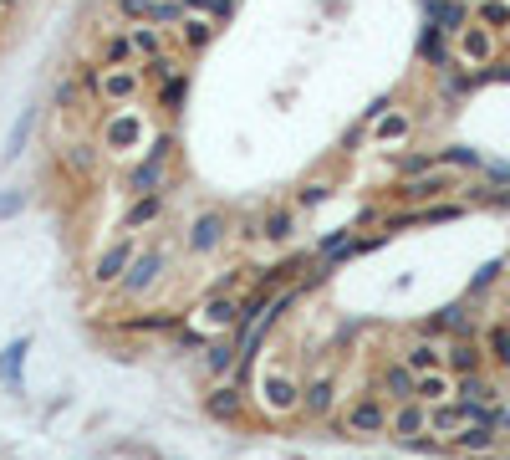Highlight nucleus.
Here are the masks:
<instances>
[{
    "instance_id": "bb28decb",
    "label": "nucleus",
    "mask_w": 510,
    "mask_h": 460,
    "mask_svg": "<svg viewBox=\"0 0 510 460\" xmlns=\"http://www.w3.org/2000/svg\"><path fill=\"white\" fill-rule=\"evenodd\" d=\"M184 46H189V52H200L204 42H209V21H184Z\"/></svg>"
},
{
    "instance_id": "2eb2a0df",
    "label": "nucleus",
    "mask_w": 510,
    "mask_h": 460,
    "mask_svg": "<svg viewBox=\"0 0 510 460\" xmlns=\"http://www.w3.org/2000/svg\"><path fill=\"white\" fill-rule=\"evenodd\" d=\"M383 394L393 399V404H408V399H413V374H408L404 363L383 369Z\"/></svg>"
},
{
    "instance_id": "f257e3e1",
    "label": "nucleus",
    "mask_w": 510,
    "mask_h": 460,
    "mask_svg": "<svg viewBox=\"0 0 510 460\" xmlns=\"http://www.w3.org/2000/svg\"><path fill=\"white\" fill-rule=\"evenodd\" d=\"M169 139H159V144L148 148V159H143V164H133L128 169V194H133V200H138V194H159L163 189V179H169Z\"/></svg>"
},
{
    "instance_id": "c9c22d12",
    "label": "nucleus",
    "mask_w": 510,
    "mask_h": 460,
    "mask_svg": "<svg viewBox=\"0 0 510 460\" xmlns=\"http://www.w3.org/2000/svg\"><path fill=\"white\" fill-rule=\"evenodd\" d=\"M0 5H16V0H0Z\"/></svg>"
},
{
    "instance_id": "9b49d317",
    "label": "nucleus",
    "mask_w": 510,
    "mask_h": 460,
    "mask_svg": "<svg viewBox=\"0 0 510 460\" xmlns=\"http://www.w3.org/2000/svg\"><path fill=\"white\" fill-rule=\"evenodd\" d=\"M159 215H163V200H159V194H138V200H133V205H128V215H122V230H128V235H133V230L153 226V220H159Z\"/></svg>"
},
{
    "instance_id": "c756f323",
    "label": "nucleus",
    "mask_w": 510,
    "mask_h": 460,
    "mask_svg": "<svg viewBox=\"0 0 510 460\" xmlns=\"http://www.w3.org/2000/svg\"><path fill=\"white\" fill-rule=\"evenodd\" d=\"M235 287H240V266H230V272H224L220 282H215V287H209V297H230Z\"/></svg>"
},
{
    "instance_id": "20e7f679",
    "label": "nucleus",
    "mask_w": 510,
    "mask_h": 460,
    "mask_svg": "<svg viewBox=\"0 0 510 460\" xmlns=\"http://www.w3.org/2000/svg\"><path fill=\"white\" fill-rule=\"evenodd\" d=\"M133 256H138V241H133V235L113 241V246H107V251L98 256V266H92V282H98V287H118L122 272L133 266Z\"/></svg>"
},
{
    "instance_id": "473e14b6",
    "label": "nucleus",
    "mask_w": 510,
    "mask_h": 460,
    "mask_svg": "<svg viewBox=\"0 0 510 460\" xmlns=\"http://www.w3.org/2000/svg\"><path fill=\"white\" fill-rule=\"evenodd\" d=\"M326 200V185H306L302 189V205H322Z\"/></svg>"
},
{
    "instance_id": "393cba45",
    "label": "nucleus",
    "mask_w": 510,
    "mask_h": 460,
    "mask_svg": "<svg viewBox=\"0 0 510 460\" xmlns=\"http://www.w3.org/2000/svg\"><path fill=\"white\" fill-rule=\"evenodd\" d=\"M184 5H189V11H204V16H235V0H184Z\"/></svg>"
},
{
    "instance_id": "7ed1b4c3",
    "label": "nucleus",
    "mask_w": 510,
    "mask_h": 460,
    "mask_svg": "<svg viewBox=\"0 0 510 460\" xmlns=\"http://www.w3.org/2000/svg\"><path fill=\"white\" fill-rule=\"evenodd\" d=\"M342 430H347V435H357V440L388 435V404H383V399H373V394L352 399V404H347V415H342Z\"/></svg>"
},
{
    "instance_id": "a878e982",
    "label": "nucleus",
    "mask_w": 510,
    "mask_h": 460,
    "mask_svg": "<svg viewBox=\"0 0 510 460\" xmlns=\"http://www.w3.org/2000/svg\"><path fill=\"white\" fill-rule=\"evenodd\" d=\"M184 98H189V77L174 72V83H163V107H179Z\"/></svg>"
},
{
    "instance_id": "f8f14e48",
    "label": "nucleus",
    "mask_w": 510,
    "mask_h": 460,
    "mask_svg": "<svg viewBox=\"0 0 510 460\" xmlns=\"http://www.w3.org/2000/svg\"><path fill=\"white\" fill-rule=\"evenodd\" d=\"M200 317H204V328H235V317H240V297H209Z\"/></svg>"
},
{
    "instance_id": "2f4dec72",
    "label": "nucleus",
    "mask_w": 510,
    "mask_h": 460,
    "mask_svg": "<svg viewBox=\"0 0 510 460\" xmlns=\"http://www.w3.org/2000/svg\"><path fill=\"white\" fill-rule=\"evenodd\" d=\"M490 348H495L500 363H510V333H506V328H500V333H490Z\"/></svg>"
},
{
    "instance_id": "6ab92c4d",
    "label": "nucleus",
    "mask_w": 510,
    "mask_h": 460,
    "mask_svg": "<svg viewBox=\"0 0 510 460\" xmlns=\"http://www.w3.org/2000/svg\"><path fill=\"white\" fill-rule=\"evenodd\" d=\"M454 394L469 399V404H495V389H490L480 374H459V384H454Z\"/></svg>"
},
{
    "instance_id": "e433bc0d",
    "label": "nucleus",
    "mask_w": 510,
    "mask_h": 460,
    "mask_svg": "<svg viewBox=\"0 0 510 460\" xmlns=\"http://www.w3.org/2000/svg\"><path fill=\"white\" fill-rule=\"evenodd\" d=\"M163 5H179V0H163Z\"/></svg>"
},
{
    "instance_id": "4be33fe9",
    "label": "nucleus",
    "mask_w": 510,
    "mask_h": 460,
    "mask_svg": "<svg viewBox=\"0 0 510 460\" xmlns=\"http://www.w3.org/2000/svg\"><path fill=\"white\" fill-rule=\"evenodd\" d=\"M26 348H31V343L20 337V343H11V348H5V358H0V374L11 378V384H20V369H26Z\"/></svg>"
},
{
    "instance_id": "b1692460",
    "label": "nucleus",
    "mask_w": 510,
    "mask_h": 460,
    "mask_svg": "<svg viewBox=\"0 0 510 460\" xmlns=\"http://www.w3.org/2000/svg\"><path fill=\"white\" fill-rule=\"evenodd\" d=\"M31 123H36V113H20V123L11 128V144H5V159H16L20 148H26V139H31Z\"/></svg>"
},
{
    "instance_id": "a211bd4d",
    "label": "nucleus",
    "mask_w": 510,
    "mask_h": 460,
    "mask_svg": "<svg viewBox=\"0 0 510 460\" xmlns=\"http://www.w3.org/2000/svg\"><path fill=\"white\" fill-rule=\"evenodd\" d=\"M454 445H459V450H469V456H490V450H495V430L469 424V430H459V435H454Z\"/></svg>"
},
{
    "instance_id": "f704fd0d",
    "label": "nucleus",
    "mask_w": 510,
    "mask_h": 460,
    "mask_svg": "<svg viewBox=\"0 0 510 460\" xmlns=\"http://www.w3.org/2000/svg\"><path fill=\"white\" fill-rule=\"evenodd\" d=\"M404 128H408L404 118H388V123H383V139H398V133H404Z\"/></svg>"
},
{
    "instance_id": "5701e85b",
    "label": "nucleus",
    "mask_w": 510,
    "mask_h": 460,
    "mask_svg": "<svg viewBox=\"0 0 510 460\" xmlns=\"http://www.w3.org/2000/svg\"><path fill=\"white\" fill-rule=\"evenodd\" d=\"M459 46H465V57H469V62H485V57H490V36L480 31V26H469L465 36H459Z\"/></svg>"
},
{
    "instance_id": "0eeeda50",
    "label": "nucleus",
    "mask_w": 510,
    "mask_h": 460,
    "mask_svg": "<svg viewBox=\"0 0 510 460\" xmlns=\"http://www.w3.org/2000/svg\"><path fill=\"white\" fill-rule=\"evenodd\" d=\"M204 415L215 419V424H235V419L245 415V394L235 389V384H220L215 394L204 399Z\"/></svg>"
},
{
    "instance_id": "423d86ee",
    "label": "nucleus",
    "mask_w": 510,
    "mask_h": 460,
    "mask_svg": "<svg viewBox=\"0 0 510 460\" xmlns=\"http://www.w3.org/2000/svg\"><path fill=\"white\" fill-rule=\"evenodd\" d=\"M388 430H393L398 440H408V445H413V440L428 430V409L419 404V399H408V404H398V409L388 415Z\"/></svg>"
},
{
    "instance_id": "9d476101",
    "label": "nucleus",
    "mask_w": 510,
    "mask_h": 460,
    "mask_svg": "<svg viewBox=\"0 0 510 460\" xmlns=\"http://www.w3.org/2000/svg\"><path fill=\"white\" fill-rule=\"evenodd\" d=\"M454 394V384H449L444 369H434V374H413V399L419 404H444Z\"/></svg>"
},
{
    "instance_id": "412c9836",
    "label": "nucleus",
    "mask_w": 510,
    "mask_h": 460,
    "mask_svg": "<svg viewBox=\"0 0 510 460\" xmlns=\"http://www.w3.org/2000/svg\"><path fill=\"white\" fill-rule=\"evenodd\" d=\"M235 358H240V348H235V343H215V348L204 353V363H209V374L220 378V374H230V369H235Z\"/></svg>"
},
{
    "instance_id": "aec40b11",
    "label": "nucleus",
    "mask_w": 510,
    "mask_h": 460,
    "mask_svg": "<svg viewBox=\"0 0 510 460\" xmlns=\"http://www.w3.org/2000/svg\"><path fill=\"white\" fill-rule=\"evenodd\" d=\"M444 363L454 374H480V348H475V343H454L444 353Z\"/></svg>"
},
{
    "instance_id": "dca6fc26",
    "label": "nucleus",
    "mask_w": 510,
    "mask_h": 460,
    "mask_svg": "<svg viewBox=\"0 0 510 460\" xmlns=\"http://www.w3.org/2000/svg\"><path fill=\"white\" fill-rule=\"evenodd\" d=\"M133 92H138V77H133L128 67H113V72L102 77V98H107V103H118V98H133Z\"/></svg>"
},
{
    "instance_id": "72a5a7b5",
    "label": "nucleus",
    "mask_w": 510,
    "mask_h": 460,
    "mask_svg": "<svg viewBox=\"0 0 510 460\" xmlns=\"http://www.w3.org/2000/svg\"><path fill=\"white\" fill-rule=\"evenodd\" d=\"M20 205H26V200H20V194H0V215H16Z\"/></svg>"
},
{
    "instance_id": "39448f33",
    "label": "nucleus",
    "mask_w": 510,
    "mask_h": 460,
    "mask_svg": "<svg viewBox=\"0 0 510 460\" xmlns=\"http://www.w3.org/2000/svg\"><path fill=\"white\" fill-rule=\"evenodd\" d=\"M261 404L271 409V415H291V409H302V384H296V378H286V374H265Z\"/></svg>"
},
{
    "instance_id": "4468645a",
    "label": "nucleus",
    "mask_w": 510,
    "mask_h": 460,
    "mask_svg": "<svg viewBox=\"0 0 510 460\" xmlns=\"http://www.w3.org/2000/svg\"><path fill=\"white\" fill-rule=\"evenodd\" d=\"M291 230H296V215H291V210H271L261 226H255V235H265V241L286 246V241H291Z\"/></svg>"
},
{
    "instance_id": "cd10ccee",
    "label": "nucleus",
    "mask_w": 510,
    "mask_h": 460,
    "mask_svg": "<svg viewBox=\"0 0 510 460\" xmlns=\"http://www.w3.org/2000/svg\"><path fill=\"white\" fill-rule=\"evenodd\" d=\"M128 46L153 57V52H159V26H143V31H133V36H128Z\"/></svg>"
},
{
    "instance_id": "6e6552de",
    "label": "nucleus",
    "mask_w": 510,
    "mask_h": 460,
    "mask_svg": "<svg viewBox=\"0 0 510 460\" xmlns=\"http://www.w3.org/2000/svg\"><path fill=\"white\" fill-rule=\"evenodd\" d=\"M332 404H337V378L322 374V378H311V384L302 389V409L311 419H326V415H332Z\"/></svg>"
},
{
    "instance_id": "c85d7f7f",
    "label": "nucleus",
    "mask_w": 510,
    "mask_h": 460,
    "mask_svg": "<svg viewBox=\"0 0 510 460\" xmlns=\"http://www.w3.org/2000/svg\"><path fill=\"white\" fill-rule=\"evenodd\" d=\"M107 139H113V144H122V139L133 144V139H138V118H113V133H107Z\"/></svg>"
},
{
    "instance_id": "7c9ffc66",
    "label": "nucleus",
    "mask_w": 510,
    "mask_h": 460,
    "mask_svg": "<svg viewBox=\"0 0 510 460\" xmlns=\"http://www.w3.org/2000/svg\"><path fill=\"white\" fill-rule=\"evenodd\" d=\"M107 62H133V46H128V36H113V42H107Z\"/></svg>"
},
{
    "instance_id": "1a4fd4ad",
    "label": "nucleus",
    "mask_w": 510,
    "mask_h": 460,
    "mask_svg": "<svg viewBox=\"0 0 510 460\" xmlns=\"http://www.w3.org/2000/svg\"><path fill=\"white\" fill-rule=\"evenodd\" d=\"M224 241V215L220 210H209V215H200L194 226H189V251H215Z\"/></svg>"
},
{
    "instance_id": "f3484780",
    "label": "nucleus",
    "mask_w": 510,
    "mask_h": 460,
    "mask_svg": "<svg viewBox=\"0 0 510 460\" xmlns=\"http://www.w3.org/2000/svg\"><path fill=\"white\" fill-rule=\"evenodd\" d=\"M174 328H179V313H148L122 322V333H174Z\"/></svg>"
},
{
    "instance_id": "f03ea898",
    "label": "nucleus",
    "mask_w": 510,
    "mask_h": 460,
    "mask_svg": "<svg viewBox=\"0 0 510 460\" xmlns=\"http://www.w3.org/2000/svg\"><path fill=\"white\" fill-rule=\"evenodd\" d=\"M163 266H169V251L163 246H148V251H138L133 256V266L122 272V297H143V292H153L159 287V276H163Z\"/></svg>"
},
{
    "instance_id": "ddd939ff",
    "label": "nucleus",
    "mask_w": 510,
    "mask_h": 460,
    "mask_svg": "<svg viewBox=\"0 0 510 460\" xmlns=\"http://www.w3.org/2000/svg\"><path fill=\"white\" fill-rule=\"evenodd\" d=\"M404 369L408 374H434V369H444V353H439L434 343H413L404 353Z\"/></svg>"
}]
</instances>
